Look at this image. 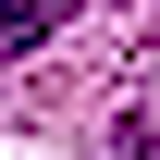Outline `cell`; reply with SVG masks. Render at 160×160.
Returning a JSON list of instances; mask_svg holds the SVG:
<instances>
[{
    "instance_id": "cell-1",
    "label": "cell",
    "mask_w": 160,
    "mask_h": 160,
    "mask_svg": "<svg viewBox=\"0 0 160 160\" xmlns=\"http://www.w3.org/2000/svg\"><path fill=\"white\" fill-rule=\"evenodd\" d=\"M62 25H74V0H0V62H25V49H49Z\"/></svg>"
},
{
    "instance_id": "cell-2",
    "label": "cell",
    "mask_w": 160,
    "mask_h": 160,
    "mask_svg": "<svg viewBox=\"0 0 160 160\" xmlns=\"http://www.w3.org/2000/svg\"><path fill=\"white\" fill-rule=\"evenodd\" d=\"M111 160H160V123H148V111H123V136H111Z\"/></svg>"
}]
</instances>
